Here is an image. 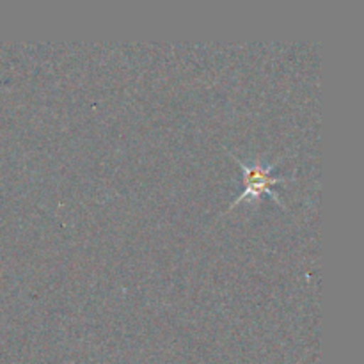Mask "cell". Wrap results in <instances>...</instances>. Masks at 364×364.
Segmentation results:
<instances>
[{
	"instance_id": "6da1fadb",
	"label": "cell",
	"mask_w": 364,
	"mask_h": 364,
	"mask_svg": "<svg viewBox=\"0 0 364 364\" xmlns=\"http://www.w3.org/2000/svg\"><path fill=\"white\" fill-rule=\"evenodd\" d=\"M238 164H240L242 171H244V192L238 196V199H235V201L231 203L230 208L237 206L238 203L245 201L247 198H258L262 192H267V194H270L277 203H279V198L274 194L272 188L276 187V185L283 183V181L290 180V178L274 176L272 171H270V167L263 166L262 162H256V164H252V166H245L244 162H240V160H238Z\"/></svg>"
}]
</instances>
